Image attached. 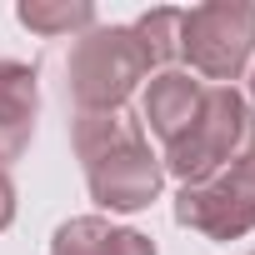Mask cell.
<instances>
[{
  "mask_svg": "<svg viewBox=\"0 0 255 255\" xmlns=\"http://www.w3.org/2000/svg\"><path fill=\"white\" fill-rule=\"evenodd\" d=\"M110 230H115V225L100 220V215H75V220H65V225L55 230L50 255H105Z\"/></svg>",
  "mask_w": 255,
  "mask_h": 255,
  "instance_id": "8fae6325",
  "label": "cell"
},
{
  "mask_svg": "<svg viewBox=\"0 0 255 255\" xmlns=\"http://www.w3.org/2000/svg\"><path fill=\"white\" fill-rule=\"evenodd\" d=\"M15 220V185L5 180V170H0V230H5Z\"/></svg>",
  "mask_w": 255,
  "mask_h": 255,
  "instance_id": "5bb4252c",
  "label": "cell"
},
{
  "mask_svg": "<svg viewBox=\"0 0 255 255\" xmlns=\"http://www.w3.org/2000/svg\"><path fill=\"white\" fill-rule=\"evenodd\" d=\"M105 255H155V245H150V235H140V230H110Z\"/></svg>",
  "mask_w": 255,
  "mask_h": 255,
  "instance_id": "7c38bea8",
  "label": "cell"
},
{
  "mask_svg": "<svg viewBox=\"0 0 255 255\" xmlns=\"http://www.w3.org/2000/svg\"><path fill=\"white\" fill-rule=\"evenodd\" d=\"M35 105H40L35 70L20 60H0V170L25 155L35 130Z\"/></svg>",
  "mask_w": 255,
  "mask_h": 255,
  "instance_id": "8992f818",
  "label": "cell"
},
{
  "mask_svg": "<svg viewBox=\"0 0 255 255\" xmlns=\"http://www.w3.org/2000/svg\"><path fill=\"white\" fill-rule=\"evenodd\" d=\"M150 60L130 35V25H90L65 60V80L80 110H125Z\"/></svg>",
  "mask_w": 255,
  "mask_h": 255,
  "instance_id": "7a4b0ae2",
  "label": "cell"
},
{
  "mask_svg": "<svg viewBox=\"0 0 255 255\" xmlns=\"http://www.w3.org/2000/svg\"><path fill=\"white\" fill-rule=\"evenodd\" d=\"M15 20L35 35H85L95 25V5L90 0H20Z\"/></svg>",
  "mask_w": 255,
  "mask_h": 255,
  "instance_id": "9c48e42d",
  "label": "cell"
},
{
  "mask_svg": "<svg viewBox=\"0 0 255 255\" xmlns=\"http://www.w3.org/2000/svg\"><path fill=\"white\" fill-rule=\"evenodd\" d=\"M180 20H185V10H145L135 25H130V35L140 40V50H145V60L150 65H170L175 55H180Z\"/></svg>",
  "mask_w": 255,
  "mask_h": 255,
  "instance_id": "30bf717a",
  "label": "cell"
},
{
  "mask_svg": "<svg viewBox=\"0 0 255 255\" xmlns=\"http://www.w3.org/2000/svg\"><path fill=\"white\" fill-rule=\"evenodd\" d=\"M255 50V5L250 0H210V5L185 10L180 20V55L210 75L235 80Z\"/></svg>",
  "mask_w": 255,
  "mask_h": 255,
  "instance_id": "3957f363",
  "label": "cell"
},
{
  "mask_svg": "<svg viewBox=\"0 0 255 255\" xmlns=\"http://www.w3.org/2000/svg\"><path fill=\"white\" fill-rule=\"evenodd\" d=\"M175 220L185 230H200L210 240H240L245 230H255V210L245 205V195L215 175V180H200V185H180L175 195Z\"/></svg>",
  "mask_w": 255,
  "mask_h": 255,
  "instance_id": "5b68a950",
  "label": "cell"
},
{
  "mask_svg": "<svg viewBox=\"0 0 255 255\" xmlns=\"http://www.w3.org/2000/svg\"><path fill=\"white\" fill-rule=\"evenodd\" d=\"M70 140H75V155L90 165L95 155H105L125 140H145V130L130 110H80L70 125Z\"/></svg>",
  "mask_w": 255,
  "mask_h": 255,
  "instance_id": "ba28073f",
  "label": "cell"
},
{
  "mask_svg": "<svg viewBox=\"0 0 255 255\" xmlns=\"http://www.w3.org/2000/svg\"><path fill=\"white\" fill-rule=\"evenodd\" d=\"M85 180H90V195L105 205V210H145L160 185H165V165L160 155L145 145V140H125L105 155H95L85 165Z\"/></svg>",
  "mask_w": 255,
  "mask_h": 255,
  "instance_id": "277c9868",
  "label": "cell"
},
{
  "mask_svg": "<svg viewBox=\"0 0 255 255\" xmlns=\"http://www.w3.org/2000/svg\"><path fill=\"white\" fill-rule=\"evenodd\" d=\"M250 100H255V70H250Z\"/></svg>",
  "mask_w": 255,
  "mask_h": 255,
  "instance_id": "9a60e30c",
  "label": "cell"
},
{
  "mask_svg": "<svg viewBox=\"0 0 255 255\" xmlns=\"http://www.w3.org/2000/svg\"><path fill=\"white\" fill-rule=\"evenodd\" d=\"M250 150H255V110L240 100V90L210 85L200 95L195 120L165 145L160 165H165V175L200 185V180H215L220 170H230L235 160H245Z\"/></svg>",
  "mask_w": 255,
  "mask_h": 255,
  "instance_id": "6da1fadb",
  "label": "cell"
},
{
  "mask_svg": "<svg viewBox=\"0 0 255 255\" xmlns=\"http://www.w3.org/2000/svg\"><path fill=\"white\" fill-rule=\"evenodd\" d=\"M200 95H205V85L190 80L185 70H160V75L150 80V90H145V125L170 145V140L185 130V125L195 120Z\"/></svg>",
  "mask_w": 255,
  "mask_h": 255,
  "instance_id": "52a82bcc",
  "label": "cell"
},
{
  "mask_svg": "<svg viewBox=\"0 0 255 255\" xmlns=\"http://www.w3.org/2000/svg\"><path fill=\"white\" fill-rule=\"evenodd\" d=\"M220 175H225V180H230V185H235V190L245 195V205L255 210V150H250L245 160H235L230 170H220Z\"/></svg>",
  "mask_w": 255,
  "mask_h": 255,
  "instance_id": "4fadbf2b",
  "label": "cell"
}]
</instances>
